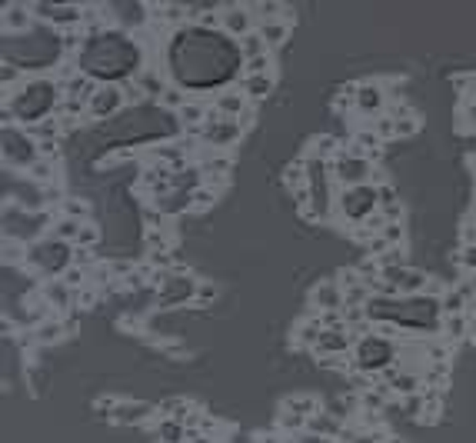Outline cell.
I'll use <instances>...</instances> for the list:
<instances>
[{
    "mask_svg": "<svg viewBox=\"0 0 476 443\" xmlns=\"http://www.w3.org/2000/svg\"><path fill=\"white\" fill-rule=\"evenodd\" d=\"M283 410L287 413H296V417H303V420H313L320 410V400L313 397V394H300V397H287L283 400Z\"/></svg>",
    "mask_w": 476,
    "mask_h": 443,
    "instance_id": "17",
    "label": "cell"
},
{
    "mask_svg": "<svg viewBox=\"0 0 476 443\" xmlns=\"http://www.w3.org/2000/svg\"><path fill=\"white\" fill-rule=\"evenodd\" d=\"M240 137H244V123L230 121V117H220L216 110H210V117H207L203 130H200V140H203V143H210V147H216V150H227V147H233Z\"/></svg>",
    "mask_w": 476,
    "mask_h": 443,
    "instance_id": "3",
    "label": "cell"
},
{
    "mask_svg": "<svg viewBox=\"0 0 476 443\" xmlns=\"http://www.w3.org/2000/svg\"><path fill=\"white\" fill-rule=\"evenodd\" d=\"M177 117H180V123H184L187 130H200V127L207 123V117H210V114H207V107H203V104H197V100H187L184 107L177 110Z\"/></svg>",
    "mask_w": 476,
    "mask_h": 443,
    "instance_id": "21",
    "label": "cell"
},
{
    "mask_svg": "<svg viewBox=\"0 0 476 443\" xmlns=\"http://www.w3.org/2000/svg\"><path fill=\"white\" fill-rule=\"evenodd\" d=\"M253 24L257 17L246 3H230V7H220V31L223 33H233V37H250L253 33Z\"/></svg>",
    "mask_w": 476,
    "mask_h": 443,
    "instance_id": "6",
    "label": "cell"
},
{
    "mask_svg": "<svg viewBox=\"0 0 476 443\" xmlns=\"http://www.w3.org/2000/svg\"><path fill=\"white\" fill-rule=\"evenodd\" d=\"M184 104H187V97L180 91H167V93H164V107H177V110H180Z\"/></svg>",
    "mask_w": 476,
    "mask_h": 443,
    "instance_id": "49",
    "label": "cell"
},
{
    "mask_svg": "<svg viewBox=\"0 0 476 443\" xmlns=\"http://www.w3.org/2000/svg\"><path fill=\"white\" fill-rule=\"evenodd\" d=\"M140 84V91L147 93V97H160L164 100V93H167V80L160 77V70L157 67H147V70H137V77H134Z\"/></svg>",
    "mask_w": 476,
    "mask_h": 443,
    "instance_id": "20",
    "label": "cell"
},
{
    "mask_svg": "<svg viewBox=\"0 0 476 443\" xmlns=\"http://www.w3.org/2000/svg\"><path fill=\"white\" fill-rule=\"evenodd\" d=\"M296 443H330V440H323V437H317V433H310V430H303V433L296 437Z\"/></svg>",
    "mask_w": 476,
    "mask_h": 443,
    "instance_id": "51",
    "label": "cell"
},
{
    "mask_svg": "<svg viewBox=\"0 0 476 443\" xmlns=\"http://www.w3.org/2000/svg\"><path fill=\"white\" fill-rule=\"evenodd\" d=\"M373 134L380 140H393L397 137V121H393V117H380V121L373 123Z\"/></svg>",
    "mask_w": 476,
    "mask_h": 443,
    "instance_id": "37",
    "label": "cell"
},
{
    "mask_svg": "<svg viewBox=\"0 0 476 443\" xmlns=\"http://www.w3.org/2000/svg\"><path fill=\"white\" fill-rule=\"evenodd\" d=\"M63 334H67V323H61V320H44V323H37L33 343H40V347H50V343H57Z\"/></svg>",
    "mask_w": 476,
    "mask_h": 443,
    "instance_id": "26",
    "label": "cell"
},
{
    "mask_svg": "<svg viewBox=\"0 0 476 443\" xmlns=\"http://www.w3.org/2000/svg\"><path fill=\"white\" fill-rule=\"evenodd\" d=\"M340 153H343V147H340V140L330 137V134H320V137L310 140V157H317V160H326V164H333Z\"/></svg>",
    "mask_w": 476,
    "mask_h": 443,
    "instance_id": "19",
    "label": "cell"
},
{
    "mask_svg": "<svg viewBox=\"0 0 476 443\" xmlns=\"http://www.w3.org/2000/svg\"><path fill=\"white\" fill-rule=\"evenodd\" d=\"M416 130H420L416 117H399V121H397V137H413Z\"/></svg>",
    "mask_w": 476,
    "mask_h": 443,
    "instance_id": "47",
    "label": "cell"
},
{
    "mask_svg": "<svg viewBox=\"0 0 476 443\" xmlns=\"http://www.w3.org/2000/svg\"><path fill=\"white\" fill-rule=\"evenodd\" d=\"M31 27V7L27 3H7L3 7V31H27Z\"/></svg>",
    "mask_w": 476,
    "mask_h": 443,
    "instance_id": "18",
    "label": "cell"
},
{
    "mask_svg": "<svg viewBox=\"0 0 476 443\" xmlns=\"http://www.w3.org/2000/svg\"><path fill=\"white\" fill-rule=\"evenodd\" d=\"M470 317H476V293L470 297Z\"/></svg>",
    "mask_w": 476,
    "mask_h": 443,
    "instance_id": "53",
    "label": "cell"
},
{
    "mask_svg": "<svg viewBox=\"0 0 476 443\" xmlns=\"http://www.w3.org/2000/svg\"><path fill=\"white\" fill-rule=\"evenodd\" d=\"M200 167H203V177H227L230 173V160H227V153H216V157H207Z\"/></svg>",
    "mask_w": 476,
    "mask_h": 443,
    "instance_id": "32",
    "label": "cell"
},
{
    "mask_svg": "<svg viewBox=\"0 0 476 443\" xmlns=\"http://www.w3.org/2000/svg\"><path fill=\"white\" fill-rule=\"evenodd\" d=\"M61 280L67 283V287H80V290H84V283H87V274H84L80 267H67Z\"/></svg>",
    "mask_w": 476,
    "mask_h": 443,
    "instance_id": "41",
    "label": "cell"
},
{
    "mask_svg": "<svg viewBox=\"0 0 476 443\" xmlns=\"http://www.w3.org/2000/svg\"><path fill=\"white\" fill-rule=\"evenodd\" d=\"M386 91L380 84H360V91H356V100H354V110L356 114H363V117H376L380 121V114L386 107Z\"/></svg>",
    "mask_w": 476,
    "mask_h": 443,
    "instance_id": "9",
    "label": "cell"
},
{
    "mask_svg": "<svg viewBox=\"0 0 476 443\" xmlns=\"http://www.w3.org/2000/svg\"><path fill=\"white\" fill-rule=\"evenodd\" d=\"M317 357L320 360H330V357H347V353L354 350V336L347 327H340V330H323V336L317 340Z\"/></svg>",
    "mask_w": 476,
    "mask_h": 443,
    "instance_id": "8",
    "label": "cell"
},
{
    "mask_svg": "<svg viewBox=\"0 0 476 443\" xmlns=\"http://www.w3.org/2000/svg\"><path fill=\"white\" fill-rule=\"evenodd\" d=\"M120 91H123V100H127V104H140V100L147 97V93L140 91V84H137V80H123V84H120Z\"/></svg>",
    "mask_w": 476,
    "mask_h": 443,
    "instance_id": "40",
    "label": "cell"
},
{
    "mask_svg": "<svg viewBox=\"0 0 476 443\" xmlns=\"http://www.w3.org/2000/svg\"><path fill=\"white\" fill-rule=\"evenodd\" d=\"M157 410L164 413V420H180V423H187L193 407H190V400H184V397H170V400H164Z\"/></svg>",
    "mask_w": 476,
    "mask_h": 443,
    "instance_id": "25",
    "label": "cell"
},
{
    "mask_svg": "<svg viewBox=\"0 0 476 443\" xmlns=\"http://www.w3.org/2000/svg\"><path fill=\"white\" fill-rule=\"evenodd\" d=\"M240 54H244L246 61H257V57H267V54H270V47L263 44L260 33H250V37L240 40Z\"/></svg>",
    "mask_w": 476,
    "mask_h": 443,
    "instance_id": "31",
    "label": "cell"
},
{
    "mask_svg": "<svg viewBox=\"0 0 476 443\" xmlns=\"http://www.w3.org/2000/svg\"><path fill=\"white\" fill-rule=\"evenodd\" d=\"M337 207H340V214L347 217L350 224H360V227H363L370 217L380 210V194H376V187H373V184L350 187V190H340Z\"/></svg>",
    "mask_w": 476,
    "mask_h": 443,
    "instance_id": "1",
    "label": "cell"
},
{
    "mask_svg": "<svg viewBox=\"0 0 476 443\" xmlns=\"http://www.w3.org/2000/svg\"><path fill=\"white\" fill-rule=\"evenodd\" d=\"M380 214L386 217V224H399L403 220V207L399 203H386V207H380Z\"/></svg>",
    "mask_w": 476,
    "mask_h": 443,
    "instance_id": "48",
    "label": "cell"
},
{
    "mask_svg": "<svg viewBox=\"0 0 476 443\" xmlns=\"http://www.w3.org/2000/svg\"><path fill=\"white\" fill-rule=\"evenodd\" d=\"M473 91H476V87H473Z\"/></svg>",
    "mask_w": 476,
    "mask_h": 443,
    "instance_id": "55",
    "label": "cell"
},
{
    "mask_svg": "<svg viewBox=\"0 0 476 443\" xmlns=\"http://www.w3.org/2000/svg\"><path fill=\"white\" fill-rule=\"evenodd\" d=\"M27 173H31L37 184H50V180L57 177V160H50V157H37L31 167H27Z\"/></svg>",
    "mask_w": 476,
    "mask_h": 443,
    "instance_id": "29",
    "label": "cell"
},
{
    "mask_svg": "<svg viewBox=\"0 0 476 443\" xmlns=\"http://www.w3.org/2000/svg\"><path fill=\"white\" fill-rule=\"evenodd\" d=\"M473 177H476V167H473Z\"/></svg>",
    "mask_w": 476,
    "mask_h": 443,
    "instance_id": "54",
    "label": "cell"
},
{
    "mask_svg": "<svg viewBox=\"0 0 476 443\" xmlns=\"http://www.w3.org/2000/svg\"><path fill=\"white\" fill-rule=\"evenodd\" d=\"M17 77H20V74H17L14 67H7V63H3V84H10V80H17Z\"/></svg>",
    "mask_w": 476,
    "mask_h": 443,
    "instance_id": "52",
    "label": "cell"
},
{
    "mask_svg": "<svg viewBox=\"0 0 476 443\" xmlns=\"http://www.w3.org/2000/svg\"><path fill=\"white\" fill-rule=\"evenodd\" d=\"M376 194H380V207H386V203H399L397 194H393V187H390V184L376 187Z\"/></svg>",
    "mask_w": 476,
    "mask_h": 443,
    "instance_id": "50",
    "label": "cell"
},
{
    "mask_svg": "<svg viewBox=\"0 0 476 443\" xmlns=\"http://www.w3.org/2000/svg\"><path fill=\"white\" fill-rule=\"evenodd\" d=\"M386 387L399 394V397H416V394H423V380L416 377V373H399V370H390L386 373Z\"/></svg>",
    "mask_w": 476,
    "mask_h": 443,
    "instance_id": "14",
    "label": "cell"
},
{
    "mask_svg": "<svg viewBox=\"0 0 476 443\" xmlns=\"http://www.w3.org/2000/svg\"><path fill=\"white\" fill-rule=\"evenodd\" d=\"M154 410L157 407L143 403V400H117L110 420H113V423H123V427H137V423H143V420H150Z\"/></svg>",
    "mask_w": 476,
    "mask_h": 443,
    "instance_id": "11",
    "label": "cell"
},
{
    "mask_svg": "<svg viewBox=\"0 0 476 443\" xmlns=\"http://www.w3.org/2000/svg\"><path fill=\"white\" fill-rule=\"evenodd\" d=\"M386 360H390V343H386V340L367 336V340L356 347V367H360V373H363V370H380Z\"/></svg>",
    "mask_w": 476,
    "mask_h": 443,
    "instance_id": "10",
    "label": "cell"
},
{
    "mask_svg": "<svg viewBox=\"0 0 476 443\" xmlns=\"http://www.w3.org/2000/svg\"><path fill=\"white\" fill-rule=\"evenodd\" d=\"M270 91H273V77L270 74H244V80H240V93L246 100H263Z\"/></svg>",
    "mask_w": 476,
    "mask_h": 443,
    "instance_id": "15",
    "label": "cell"
},
{
    "mask_svg": "<svg viewBox=\"0 0 476 443\" xmlns=\"http://www.w3.org/2000/svg\"><path fill=\"white\" fill-rule=\"evenodd\" d=\"M27 134H31L33 143H47V140H57L61 134V121L57 117H44V121H33L27 127Z\"/></svg>",
    "mask_w": 476,
    "mask_h": 443,
    "instance_id": "22",
    "label": "cell"
},
{
    "mask_svg": "<svg viewBox=\"0 0 476 443\" xmlns=\"http://www.w3.org/2000/svg\"><path fill=\"white\" fill-rule=\"evenodd\" d=\"M310 300H313V306H317L320 313H340V310L347 306V290L337 283V277H333V280H320V283L313 287V293H310Z\"/></svg>",
    "mask_w": 476,
    "mask_h": 443,
    "instance_id": "7",
    "label": "cell"
},
{
    "mask_svg": "<svg viewBox=\"0 0 476 443\" xmlns=\"http://www.w3.org/2000/svg\"><path fill=\"white\" fill-rule=\"evenodd\" d=\"M246 104H250V100H246L240 91H220L214 97V110L220 117H230V121H240V117H244Z\"/></svg>",
    "mask_w": 476,
    "mask_h": 443,
    "instance_id": "13",
    "label": "cell"
},
{
    "mask_svg": "<svg viewBox=\"0 0 476 443\" xmlns=\"http://www.w3.org/2000/svg\"><path fill=\"white\" fill-rule=\"evenodd\" d=\"M457 263H460V267H466V270H476V244L463 247L460 254H457Z\"/></svg>",
    "mask_w": 476,
    "mask_h": 443,
    "instance_id": "44",
    "label": "cell"
},
{
    "mask_svg": "<svg viewBox=\"0 0 476 443\" xmlns=\"http://www.w3.org/2000/svg\"><path fill=\"white\" fill-rule=\"evenodd\" d=\"M270 67H273V57L267 54V57H257V61H246V74H270Z\"/></svg>",
    "mask_w": 476,
    "mask_h": 443,
    "instance_id": "45",
    "label": "cell"
},
{
    "mask_svg": "<svg viewBox=\"0 0 476 443\" xmlns=\"http://www.w3.org/2000/svg\"><path fill=\"white\" fill-rule=\"evenodd\" d=\"M310 420H303V417H296V413H280V430H287V433H296L300 437V430H307Z\"/></svg>",
    "mask_w": 476,
    "mask_h": 443,
    "instance_id": "34",
    "label": "cell"
},
{
    "mask_svg": "<svg viewBox=\"0 0 476 443\" xmlns=\"http://www.w3.org/2000/svg\"><path fill=\"white\" fill-rule=\"evenodd\" d=\"M33 10H37V14H50L47 17V20H50V24H57V27H77L80 20H87V10H84V7H77V3H70V7H54V3H37V7H33Z\"/></svg>",
    "mask_w": 476,
    "mask_h": 443,
    "instance_id": "12",
    "label": "cell"
},
{
    "mask_svg": "<svg viewBox=\"0 0 476 443\" xmlns=\"http://www.w3.org/2000/svg\"><path fill=\"white\" fill-rule=\"evenodd\" d=\"M440 327H443L446 340L457 343V340H463V336H470V313H463V317H443Z\"/></svg>",
    "mask_w": 476,
    "mask_h": 443,
    "instance_id": "27",
    "label": "cell"
},
{
    "mask_svg": "<svg viewBox=\"0 0 476 443\" xmlns=\"http://www.w3.org/2000/svg\"><path fill=\"white\" fill-rule=\"evenodd\" d=\"M61 217H70V220H87V203L84 200H63V207H61Z\"/></svg>",
    "mask_w": 476,
    "mask_h": 443,
    "instance_id": "35",
    "label": "cell"
},
{
    "mask_svg": "<svg viewBox=\"0 0 476 443\" xmlns=\"http://www.w3.org/2000/svg\"><path fill=\"white\" fill-rule=\"evenodd\" d=\"M197 287L187 274H170L164 283H160V297H157V306L167 310L170 304H187V300H197Z\"/></svg>",
    "mask_w": 476,
    "mask_h": 443,
    "instance_id": "5",
    "label": "cell"
},
{
    "mask_svg": "<svg viewBox=\"0 0 476 443\" xmlns=\"http://www.w3.org/2000/svg\"><path fill=\"white\" fill-rule=\"evenodd\" d=\"M47 300H54V304H67V297H70V290H67V283L63 280H54V283H47Z\"/></svg>",
    "mask_w": 476,
    "mask_h": 443,
    "instance_id": "39",
    "label": "cell"
},
{
    "mask_svg": "<svg viewBox=\"0 0 476 443\" xmlns=\"http://www.w3.org/2000/svg\"><path fill=\"white\" fill-rule=\"evenodd\" d=\"M330 173H333V180H337L343 190H350V187H363V184H373L376 180V170H373V160L370 157H354V153H340L333 164H326Z\"/></svg>",
    "mask_w": 476,
    "mask_h": 443,
    "instance_id": "2",
    "label": "cell"
},
{
    "mask_svg": "<svg viewBox=\"0 0 476 443\" xmlns=\"http://www.w3.org/2000/svg\"><path fill=\"white\" fill-rule=\"evenodd\" d=\"M307 430L310 433H317V437H323V440H333V437H343V420H337V417H333V413H317V417H313V420H310L307 423Z\"/></svg>",
    "mask_w": 476,
    "mask_h": 443,
    "instance_id": "16",
    "label": "cell"
},
{
    "mask_svg": "<svg viewBox=\"0 0 476 443\" xmlns=\"http://www.w3.org/2000/svg\"><path fill=\"white\" fill-rule=\"evenodd\" d=\"M337 283H340V287H343L347 293H350L354 287H360L363 280H360V274H356V267H343V270L337 274Z\"/></svg>",
    "mask_w": 476,
    "mask_h": 443,
    "instance_id": "38",
    "label": "cell"
},
{
    "mask_svg": "<svg viewBox=\"0 0 476 443\" xmlns=\"http://www.w3.org/2000/svg\"><path fill=\"white\" fill-rule=\"evenodd\" d=\"M123 104H127V100H123V91L117 84H100V87L93 91V97L87 100V117H90V121H107Z\"/></svg>",
    "mask_w": 476,
    "mask_h": 443,
    "instance_id": "4",
    "label": "cell"
},
{
    "mask_svg": "<svg viewBox=\"0 0 476 443\" xmlns=\"http://www.w3.org/2000/svg\"><path fill=\"white\" fill-rule=\"evenodd\" d=\"M214 203H216V190H210V187H197L190 194V210H210Z\"/></svg>",
    "mask_w": 476,
    "mask_h": 443,
    "instance_id": "33",
    "label": "cell"
},
{
    "mask_svg": "<svg viewBox=\"0 0 476 443\" xmlns=\"http://www.w3.org/2000/svg\"><path fill=\"white\" fill-rule=\"evenodd\" d=\"M187 433H190V430H187L180 420H160V423H157V437H160V443H184Z\"/></svg>",
    "mask_w": 476,
    "mask_h": 443,
    "instance_id": "28",
    "label": "cell"
},
{
    "mask_svg": "<svg viewBox=\"0 0 476 443\" xmlns=\"http://www.w3.org/2000/svg\"><path fill=\"white\" fill-rule=\"evenodd\" d=\"M263 37V44L267 47H280L287 37H290V20H270V24H260V31H257Z\"/></svg>",
    "mask_w": 476,
    "mask_h": 443,
    "instance_id": "23",
    "label": "cell"
},
{
    "mask_svg": "<svg viewBox=\"0 0 476 443\" xmlns=\"http://www.w3.org/2000/svg\"><path fill=\"white\" fill-rule=\"evenodd\" d=\"M150 10H154V14H160V20H164V24H184L187 14H190V7H187V3H154Z\"/></svg>",
    "mask_w": 476,
    "mask_h": 443,
    "instance_id": "30",
    "label": "cell"
},
{
    "mask_svg": "<svg viewBox=\"0 0 476 443\" xmlns=\"http://www.w3.org/2000/svg\"><path fill=\"white\" fill-rule=\"evenodd\" d=\"M97 240H100V230L93 227V224H84V227H80V237H77V247H93Z\"/></svg>",
    "mask_w": 476,
    "mask_h": 443,
    "instance_id": "43",
    "label": "cell"
},
{
    "mask_svg": "<svg viewBox=\"0 0 476 443\" xmlns=\"http://www.w3.org/2000/svg\"><path fill=\"white\" fill-rule=\"evenodd\" d=\"M80 227H84L80 220H70V217H57V220H54V227H50V237H54V240H61V244H67V240H70V244H77Z\"/></svg>",
    "mask_w": 476,
    "mask_h": 443,
    "instance_id": "24",
    "label": "cell"
},
{
    "mask_svg": "<svg viewBox=\"0 0 476 443\" xmlns=\"http://www.w3.org/2000/svg\"><path fill=\"white\" fill-rule=\"evenodd\" d=\"M216 293H220V290H216V283H200V287H197V300H193V304H197V306L214 304Z\"/></svg>",
    "mask_w": 476,
    "mask_h": 443,
    "instance_id": "42",
    "label": "cell"
},
{
    "mask_svg": "<svg viewBox=\"0 0 476 443\" xmlns=\"http://www.w3.org/2000/svg\"><path fill=\"white\" fill-rule=\"evenodd\" d=\"M27 254H31V250H24V244H10V237H3V260H7V263H20V260H27Z\"/></svg>",
    "mask_w": 476,
    "mask_h": 443,
    "instance_id": "36",
    "label": "cell"
},
{
    "mask_svg": "<svg viewBox=\"0 0 476 443\" xmlns=\"http://www.w3.org/2000/svg\"><path fill=\"white\" fill-rule=\"evenodd\" d=\"M383 240H386L390 247H403V224H386Z\"/></svg>",
    "mask_w": 476,
    "mask_h": 443,
    "instance_id": "46",
    "label": "cell"
}]
</instances>
